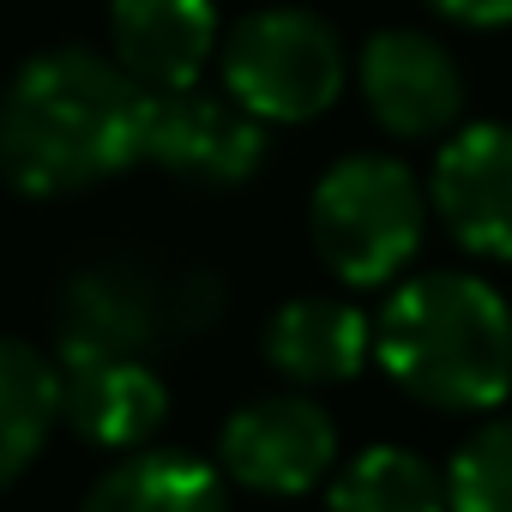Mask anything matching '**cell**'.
Segmentation results:
<instances>
[{
	"label": "cell",
	"instance_id": "1",
	"mask_svg": "<svg viewBox=\"0 0 512 512\" xmlns=\"http://www.w3.org/2000/svg\"><path fill=\"white\" fill-rule=\"evenodd\" d=\"M151 91L97 49H43L0 91V181L25 199L85 193L145 157Z\"/></svg>",
	"mask_w": 512,
	"mask_h": 512
},
{
	"label": "cell",
	"instance_id": "8",
	"mask_svg": "<svg viewBox=\"0 0 512 512\" xmlns=\"http://www.w3.org/2000/svg\"><path fill=\"white\" fill-rule=\"evenodd\" d=\"M428 205L464 253L512 260V127L506 121L452 127L434 157Z\"/></svg>",
	"mask_w": 512,
	"mask_h": 512
},
{
	"label": "cell",
	"instance_id": "3",
	"mask_svg": "<svg viewBox=\"0 0 512 512\" xmlns=\"http://www.w3.org/2000/svg\"><path fill=\"white\" fill-rule=\"evenodd\" d=\"M428 229V193L398 157H344L320 175L308 199V235L320 266L350 290L392 284L422 247Z\"/></svg>",
	"mask_w": 512,
	"mask_h": 512
},
{
	"label": "cell",
	"instance_id": "17",
	"mask_svg": "<svg viewBox=\"0 0 512 512\" xmlns=\"http://www.w3.org/2000/svg\"><path fill=\"white\" fill-rule=\"evenodd\" d=\"M440 19L452 25H470V31H506L512 25V0H422Z\"/></svg>",
	"mask_w": 512,
	"mask_h": 512
},
{
	"label": "cell",
	"instance_id": "4",
	"mask_svg": "<svg viewBox=\"0 0 512 512\" xmlns=\"http://www.w3.org/2000/svg\"><path fill=\"white\" fill-rule=\"evenodd\" d=\"M217 73H223V91L247 115H260L266 127H302L338 103L350 61H344L338 31L320 13L266 7V13H247L241 25L223 31Z\"/></svg>",
	"mask_w": 512,
	"mask_h": 512
},
{
	"label": "cell",
	"instance_id": "5",
	"mask_svg": "<svg viewBox=\"0 0 512 512\" xmlns=\"http://www.w3.org/2000/svg\"><path fill=\"white\" fill-rule=\"evenodd\" d=\"M223 308V290L211 272H157L145 260H97L73 272L61 296V344L55 350H115V356H151L157 344H175L181 332H205Z\"/></svg>",
	"mask_w": 512,
	"mask_h": 512
},
{
	"label": "cell",
	"instance_id": "9",
	"mask_svg": "<svg viewBox=\"0 0 512 512\" xmlns=\"http://www.w3.org/2000/svg\"><path fill=\"white\" fill-rule=\"evenodd\" d=\"M362 103L392 139H446L464 115V73L428 31H374L356 61Z\"/></svg>",
	"mask_w": 512,
	"mask_h": 512
},
{
	"label": "cell",
	"instance_id": "13",
	"mask_svg": "<svg viewBox=\"0 0 512 512\" xmlns=\"http://www.w3.org/2000/svg\"><path fill=\"white\" fill-rule=\"evenodd\" d=\"M79 512H229V476L193 452L139 446L97 476Z\"/></svg>",
	"mask_w": 512,
	"mask_h": 512
},
{
	"label": "cell",
	"instance_id": "10",
	"mask_svg": "<svg viewBox=\"0 0 512 512\" xmlns=\"http://www.w3.org/2000/svg\"><path fill=\"white\" fill-rule=\"evenodd\" d=\"M61 368V422L103 452H139L169 422V386L145 356L115 350H55Z\"/></svg>",
	"mask_w": 512,
	"mask_h": 512
},
{
	"label": "cell",
	"instance_id": "11",
	"mask_svg": "<svg viewBox=\"0 0 512 512\" xmlns=\"http://www.w3.org/2000/svg\"><path fill=\"white\" fill-rule=\"evenodd\" d=\"M217 43V0H109V49L145 91L199 85Z\"/></svg>",
	"mask_w": 512,
	"mask_h": 512
},
{
	"label": "cell",
	"instance_id": "2",
	"mask_svg": "<svg viewBox=\"0 0 512 512\" xmlns=\"http://www.w3.org/2000/svg\"><path fill=\"white\" fill-rule=\"evenodd\" d=\"M374 356L428 410H500L512 392V308L470 272H422L386 296Z\"/></svg>",
	"mask_w": 512,
	"mask_h": 512
},
{
	"label": "cell",
	"instance_id": "7",
	"mask_svg": "<svg viewBox=\"0 0 512 512\" xmlns=\"http://www.w3.org/2000/svg\"><path fill=\"white\" fill-rule=\"evenodd\" d=\"M145 157L193 187H241L266 163V121L247 115L229 91H151Z\"/></svg>",
	"mask_w": 512,
	"mask_h": 512
},
{
	"label": "cell",
	"instance_id": "14",
	"mask_svg": "<svg viewBox=\"0 0 512 512\" xmlns=\"http://www.w3.org/2000/svg\"><path fill=\"white\" fill-rule=\"evenodd\" d=\"M61 422V368L25 338H0V488H13Z\"/></svg>",
	"mask_w": 512,
	"mask_h": 512
},
{
	"label": "cell",
	"instance_id": "12",
	"mask_svg": "<svg viewBox=\"0 0 512 512\" xmlns=\"http://www.w3.org/2000/svg\"><path fill=\"white\" fill-rule=\"evenodd\" d=\"M260 344L290 386H338L374 362V320L338 296H296L266 320Z\"/></svg>",
	"mask_w": 512,
	"mask_h": 512
},
{
	"label": "cell",
	"instance_id": "15",
	"mask_svg": "<svg viewBox=\"0 0 512 512\" xmlns=\"http://www.w3.org/2000/svg\"><path fill=\"white\" fill-rule=\"evenodd\" d=\"M332 512H446V470L410 446H368L326 482Z\"/></svg>",
	"mask_w": 512,
	"mask_h": 512
},
{
	"label": "cell",
	"instance_id": "6",
	"mask_svg": "<svg viewBox=\"0 0 512 512\" xmlns=\"http://www.w3.org/2000/svg\"><path fill=\"white\" fill-rule=\"evenodd\" d=\"M217 464L247 494H308L338 464V422L302 392L253 398L223 422Z\"/></svg>",
	"mask_w": 512,
	"mask_h": 512
},
{
	"label": "cell",
	"instance_id": "16",
	"mask_svg": "<svg viewBox=\"0 0 512 512\" xmlns=\"http://www.w3.org/2000/svg\"><path fill=\"white\" fill-rule=\"evenodd\" d=\"M446 512H512V416L482 422L446 464Z\"/></svg>",
	"mask_w": 512,
	"mask_h": 512
}]
</instances>
